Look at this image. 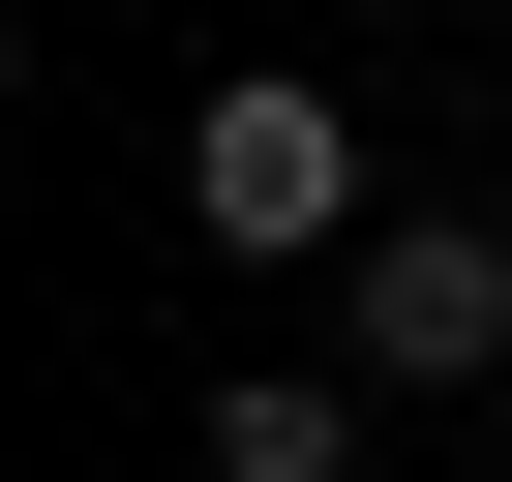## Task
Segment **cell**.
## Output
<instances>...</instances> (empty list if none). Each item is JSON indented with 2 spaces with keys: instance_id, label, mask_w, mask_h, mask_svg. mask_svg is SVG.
<instances>
[{
  "instance_id": "cell-1",
  "label": "cell",
  "mask_w": 512,
  "mask_h": 482,
  "mask_svg": "<svg viewBox=\"0 0 512 482\" xmlns=\"http://www.w3.org/2000/svg\"><path fill=\"white\" fill-rule=\"evenodd\" d=\"M362 241L392 211H362V121L302 61H211L181 91V272H362Z\"/></svg>"
},
{
  "instance_id": "cell-2",
  "label": "cell",
  "mask_w": 512,
  "mask_h": 482,
  "mask_svg": "<svg viewBox=\"0 0 512 482\" xmlns=\"http://www.w3.org/2000/svg\"><path fill=\"white\" fill-rule=\"evenodd\" d=\"M332 362H362V392H482V362H512V241H482V211H392L362 272H332Z\"/></svg>"
},
{
  "instance_id": "cell-3",
  "label": "cell",
  "mask_w": 512,
  "mask_h": 482,
  "mask_svg": "<svg viewBox=\"0 0 512 482\" xmlns=\"http://www.w3.org/2000/svg\"><path fill=\"white\" fill-rule=\"evenodd\" d=\"M362 422H392L362 362H241V392H211L181 452H211V482H362Z\"/></svg>"
}]
</instances>
